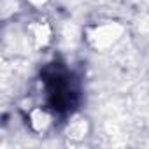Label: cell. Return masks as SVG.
<instances>
[{"mask_svg": "<svg viewBox=\"0 0 149 149\" xmlns=\"http://www.w3.org/2000/svg\"><path fill=\"white\" fill-rule=\"evenodd\" d=\"M33 4H42V2H46V0H32Z\"/></svg>", "mask_w": 149, "mask_h": 149, "instance_id": "obj_1", "label": "cell"}]
</instances>
